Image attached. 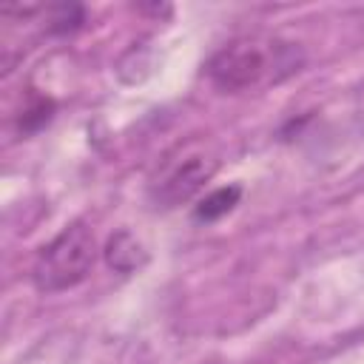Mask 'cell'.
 I'll use <instances>...</instances> for the list:
<instances>
[{"label": "cell", "instance_id": "obj_2", "mask_svg": "<svg viewBox=\"0 0 364 364\" xmlns=\"http://www.w3.org/2000/svg\"><path fill=\"white\" fill-rule=\"evenodd\" d=\"M219 171V151L205 136L173 145L148 179V196L156 208H176L193 199Z\"/></svg>", "mask_w": 364, "mask_h": 364}, {"label": "cell", "instance_id": "obj_1", "mask_svg": "<svg viewBox=\"0 0 364 364\" xmlns=\"http://www.w3.org/2000/svg\"><path fill=\"white\" fill-rule=\"evenodd\" d=\"M304 65V51L279 37H236L222 46L205 65L208 80L230 94L256 91L293 77Z\"/></svg>", "mask_w": 364, "mask_h": 364}, {"label": "cell", "instance_id": "obj_3", "mask_svg": "<svg viewBox=\"0 0 364 364\" xmlns=\"http://www.w3.org/2000/svg\"><path fill=\"white\" fill-rule=\"evenodd\" d=\"M97 262V239L85 222L65 225L48 245L40 247L31 264V282L40 293H63L77 287Z\"/></svg>", "mask_w": 364, "mask_h": 364}, {"label": "cell", "instance_id": "obj_5", "mask_svg": "<svg viewBox=\"0 0 364 364\" xmlns=\"http://www.w3.org/2000/svg\"><path fill=\"white\" fill-rule=\"evenodd\" d=\"M239 196H242V188H239V185L216 188V191H210L205 199H199V205L193 208V216H196L199 222H216V219H222L225 213H230V210L239 205Z\"/></svg>", "mask_w": 364, "mask_h": 364}, {"label": "cell", "instance_id": "obj_4", "mask_svg": "<svg viewBox=\"0 0 364 364\" xmlns=\"http://www.w3.org/2000/svg\"><path fill=\"white\" fill-rule=\"evenodd\" d=\"M105 262L117 273H134L148 262V253H145L142 242L131 230H117L105 242Z\"/></svg>", "mask_w": 364, "mask_h": 364}]
</instances>
